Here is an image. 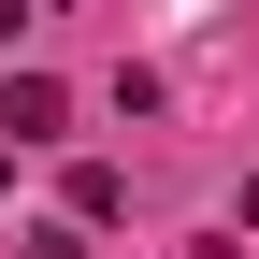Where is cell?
I'll list each match as a JSON object with an SVG mask.
<instances>
[{
  "label": "cell",
  "instance_id": "3957f363",
  "mask_svg": "<svg viewBox=\"0 0 259 259\" xmlns=\"http://www.w3.org/2000/svg\"><path fill=\"white\" fill-rule=\"evenodd\" d=\"M245 231H259V173H245Z\"/></svg>",
  "mask_w": 259,
  "mask_h": 259
},
{
  "label": "cell",
  "instance_id": "6da1fadb",
  "mask_svg": "<svg viewBox=\"0 0 259 259\" xmlns=\"http://www.w3.org/2000/svg\"><path fill=\"white\" fill-rule=\"evenodd\" d=\"M58 115H72L58 72H15V87H0V130H15V144H58Z\"/></svg>",
  "mask_w": 259,
  "mask_h": 259
},
{
  "label": "cell",
  "instance_id": "7a4b0ae2",
  "mask_svg": "<svg viewBox=\"0 0 259 259\" xmlns=\"http://www.w3.org/2000/svg\"><path fill=\"white\" fill-rule=\"evenodd\" d=\"M15 259H87V216H44V231H15Z\"/></svg>",
  "mask_w": 259,
  "mask_h": 259
},
{
  "label": "cell",
  "instance_id": "277c9868",
  "mask_svg": "<svg viewBox=\"0 0 259 259\" xmlns=\"http://www.w3.org/2000/svg\"><path fill=\"white\" fill-rule=\"evenodd\" d=\"M44 15H58V0H44Z\"/></svg>",
  "mask_w": 259,
  "mask_h": 259
}]
</instances>
